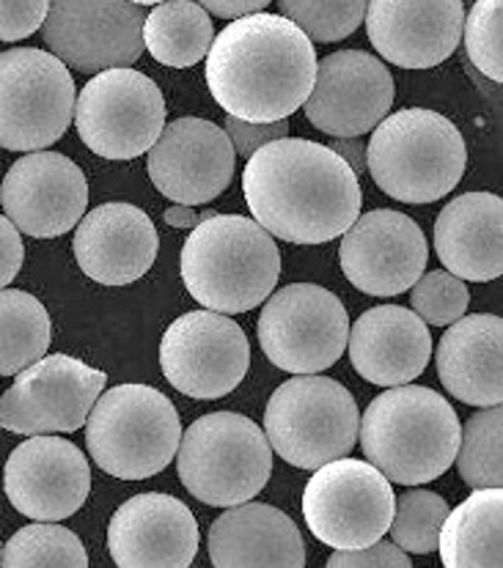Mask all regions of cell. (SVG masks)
Segmentation results:
<instances>
[{"label":"cell","mask_w":503,"mask_h":568,"mask_svg":"<svg viewBox=\"0 0 503 568\" xmlns=\"http://www.w3.org/2000/svg\"><path fill=\"white\" fill-rule=\"evenodd\" d=\"M242 195L253 220L292 245L339 240L361 214L358 173L331 146L305 138L270 141L248 156Z\"/></svg>","instance_id":"obj_1"},{"label":"cell","mask_w":503,"mask_h":568,"mask_svg":"<svg viewBox=\"0 0 503 568\" xmlns=\"http://www.w3.org/2000/svg\"><path fill=\"white\" fill-rule=\"evenodd\" d=\"M314 42L281 14L231 20L207 52V85L229 115L273 124L303 108L314 89Z\"/></svg>","instance_id":"obj_2"},{"label":"cell","mask_w":503,"mask_h":568,"mask_svg":"<svg viewBox=\"0 0 503 568\" xmlns=\"http://www.w3.org/2000/svg\"><path fill=\"white\" fill-rule=\"evenodd\" d=\"M179 272L195 303L231 316L253 311L275 292L281 253L275 236L253 217L207 214L184 242Z\"/></svg>","instance_id":"obj_3"},{"label":"cell","mask_w":503,"mask_h":568,"mask_svg":"<svg viewBox=\"0 0 503 568\" xmlns=\"http://www.w3.org/2000/svg\"><path fill=\"white\" fill-rule=\"evenodd\" d=\"M460 434V417L449 398L408 382L369 404L358 426V445L391 484L424 486L454 465Z\"/></svg>","instance_id":"obj_4"},{"label":"cell","mask_w":503,"mask_h":568,"mask_svg":"<svg viewBox=\"0 0 503 568\" xmlns=\"http://www.w3.org/2000/svg\"><path fill=\"white\" fill-rule=\"evenodd\" d=\"M467 165L462 132L446 115L404 108L372 130L366 168L374 184L402 204H435L460 184Z\"/></svg>","instance_id":"obj_5"},{"label":"cell","mask_w":503,"mask_h":568,"mask_svg":"<svg viewBox=\"0 0 503 568\" xmlns=\"http://www.w3.org/2000/svg\"><path fill=\"white\" fill-rule=\"evenodd\" d=\"M182 423L177 407L152 385H119L100 393L85 417V445L102 473L143 480L177 456Z\"/></svg>","instance_id":"obj_6"},{"label":"cell","mask_w":503,"mask_h":568,"mask_svg":"<svg viewBox=\"0 0 503 568\" xmlns=\"http://www.w3.org/2000/svg\"><path fill=\"white\" fill-rule=\"evenodd\" d=\"M177 473L195 500L231 508L253 500L273 473V448L264 428L237 413L199 417L182 432Z\"/></svg>","instance_id":"obj_7"},{"label":"cell","mask_w":503,"mask_h":568,"mask_svg":"<svg viewBox=\"0 0 503 568\" xmlns=\"http://www.w3.org/2000/svg\"><path fill=\"white\" fill-rule=\"evenodd\" d=\"M361 409L341 382L294 374L270 396L264 434L275 454L298 469H316L350 456L358 445Z\"/></svg>","instance_id":"obj_8"},{"label":"cell","mask_w":503,"mask_h":568,"mask_svg":"<svg viewBox=\"0 0 503 568\" xmlns=\"http://www.w3.org/2000/svg\"><path fill=\"white\" fill-rule=\"evenodd\" d=\"M74 80L53 52H0V146L39 152L67 135L74 115Z\"/></svg>","instance_id":"obj_9"},{"label":"cell","mask_w":503,"mask_h":568,"mask_svg":"<svg viewBox=\"0 0 503 568\" xmlns=\"http://www.w3.org/2000/svg\"><path fill=\"white\" fill-rule=\"evenodd\" d=\"M74 124L85 146L105 160H135L165 126V97L149 74L130 67L97 72L74 100Z\"/></svg>","instance_id":"obj_10"},{"label":"cell","mask_w":503,"mask_h":568,"mask_svg":"<svg viewBox=\"0 0 503 568\" xmlns=\"http://www.w3.org/2000/svg\"><path fill=\"white\" fill-rule=\"evenodd\" d=\"M256 333L275 368L286 374H322L346 352L350 316L328 288L289 283L264 300Z\"/></svg>","instance_id":"obj_11"},{"label":"cell","mask_w":503,"mask_h":568,"mask_svg":"<svg viewBox=\"0 0 503 568\" xmlns=\"http://www.w3.org/2000/svg\"><path fill=\"white\" fill-rule=\"evenodd\" d=\"M393 503L391 480L378 467L341 456L314 469L303 491V517L316 541L358 549L385 536Z\"/></svg>","instance_id":"obj_12"},{"label":"cell","mask_w":503,"mask_h":568,"mask_svg":"<svg viewBox=\"0 0 503 568\" xmlns=\"http://www.w3.org/2000/svg\"><path fill=\"white\" fill-rule=\"evenodd\" d=\"M160 368L179 393L199 402L229 396L251 368V344L240 324L218 311L173 318L160 341Z\"/></svg>","instance_id":"obj_13"},{"label":"cell","mask_w":503,"mask_h":568,"mask_svg":"<svg viewBox=\"0 0 503 568\" xmlns=\"http://www.w3.org/2000/svg\"><path fill=\"white\" fill-rule=\"evenodd\" d=\"M105 371L78 357H39L17 374L14 385L0 398V426L22 437L78 432L105 390Z\"/></svg>","instance_id":"obj_14"},{"label":"cell","mask_w":503,"mask_h":568,"mask_svg":"<svg viewBox=\"0 0 503 568\" xmlns=\"http://www.w3.org/2000/svg\"><path fill=\"white\" fill-rule=\"evenodd\" d=\"M143 20L130 0H50L42 37L58 61L97 74L143 55Z\"/></svg>","instance_id":"obj_15"},{"label":"cell","mask_w":503,"mask_h":568,"mask_svg":"<svg viewBox=\"0 0 503 568\" xmlns=\"http://www.w3.org/2000/svg\"><path fill=\"white\" fill-rule=\"evenodd\" d=\"M430 245L413 217L374 209L341 234L339 264L346 281L369 297H396L424 275Z\"/></svg>","instance_id":"obj_16"},{"label":"cell","mask_w":503,"mask_h":568,"mask_svg":"<svg viewBox=\"0 0 503 568\" xmlns=\"http://www.w3.org/2000/svg\"><path fill=\"white\" fill-rule=\"evenodd\" d=\"M396 85L380 58L339 50L316 61L314 89L303 102L305 119L333 138L369 135L391 113Z\"/></svg>","instance_id":"obj_17"},{"label":"cell","mask_w":503,"mask_h":568,"mask_svg":"<svg viewBox=\"0 0 503 568\" xmlns=\"http://www.w3.org/2000/svg\"><path fill=\"white\" fill-rule=\"evenodd\" d=\"M91 467L83 450L56 434H33L11 450L3 491L11 508L33 521H61L83 508Z\"/></svg>","instance_id":"obj_18"},{"label":"cell","mask_w":503,"mask_h":568,"mask_svg":"<svg viewBox=\"0 0 503 568\" xmlns=\"http://www.w3.org/2000/svg\"><path fill=\"white\" fill-rule=\"evenodd\" d=\"M0 204L20 234L53 240L72 231L85 214L89 182L67 154L28 152L3 176Z\"/></svg>","instance_id":"obj_19"},{"label":"cell","mask_w":503,"mask_h":568,"mask_svg":"<svg viewBox=\"0 0 503 568\" xmlns=\"http://www.w3.org/2000/svg\"><path fill=\"white\" fill-rule=\"evenodd\" d=\"M237 154L225 130L207 119H177L149 149V179L168 201L201 206L234 179Z\"/></svg>","instance_id":"obj_20"},{"label":"cell","mask_w":503,"mask_h":568,"mask_svg":"<svg viewBox=\"0 0 503 568\" xmlns=\"http://www.w3.org/2000/svg\"><path fill=\"white\" fill-rule=\"evenodd\" d=\"M108 549L121 568H184L199 552V521L179 497L135 495L113 514Z\"/></svg>","instance_id":"obj_21"},{"label":"cell","mask_w":503,"mask_h":568,"mask_svg":"<svg viewBox=\"0 0 503 568\" xmlns=\"http://www.w3.org/2000/svg\"><path fill=\"white\" fill-rule=\"evenodd\" d=\"M462 0H369L366 33L372 48L402 69H432L460 48Z\"/></svg>","instance_id":"obj_22"},{"label":"cell","mask_w":503,"mask_h":568,"mask_svg":"<svg viewBox=\"0 0 503 568\" xmlns=\"http://www.w3.org/2000/svg\"><path fill=\"white\" fill-rule=\"evenodd\" d=\"M72 247L83 275L102 286H127L152 270L160 242L143 209L102 204L80 217Z\"/></svg>","instance_id":"obj_23"},{"label":"cell","mask_w":503,"mask_h":568,"mask_svg":"<svg viewBox=\"0 0 503 568\" xmlns=\"http://www.w3.org/2000/svg\"><path fill=\"white\" fill-rule=\"evenodd\" d=\"M350 363L366 382L380 387L408 385L424 374L432 357L430 324L402 305L363 311L346 335Z\"/></svg>","instance_id":"obj_24"},{"label":"cell","mask_w":503,"mask_h":568,"mask_svg":"<svg viewBox=\"0 0 503 568\" xmlns=\"http://www.w3.org/2000/svg\"><path fill=\"white\" fill-rule=\"evenodd\" d=\"M210 560L218 568H303L305 544L298 525L268 503H240L212 521Z\"/></svg>","instance_id":"obj_25"},{"label":"cell","mask_w":503,"mask_h":568,"mask_svg":"<svg viewBox=\"0 0 503 568\" xmlns=\"http://www.w3.org/2000/svg\"><path fill=\"white\" fill-rule=\"evenodd\" d=\"M443 387L462 404L495 407L503 402V322L473 313L451 322L435 352Z\"/></svg>","instance_id":"obj_26"},{"label":"cell","mask_w":503,"mask_h":568,"mask_svg":"<svg viewBox=\"0 0 503 568\" xmlns=\"http://www.w3.org/2000/svg\"><path fill=\"white\" fill-rule=\"evenodd\" d=\"M441 264L462 281L487 283L503 275V199L465 193L449 201L435 220Z\"/></svg>","instance_id":"obj_27"},{"label":"cell","mask_w":503,"mask_h":568,"mask_svg":"<svg viewBox=\"0 0 503 568\" xmlns=\"http://www.w3.org/2000/svg\"><path fill=\"white\" fill-rule=\"evenodd\" d=\"M437 552L446 568L503 566V491L476 489L451 511L441 527Z\"/></svg>","instance_id":"obj_28"},{"label":"cell","mask_w":503,"mask_h":568,"mask_svg":"<svg viewBox=\"0 0 503 568\" xmlns=\"http://www.w3.org/2000/svg\"><path fill=\"white\" fill-rule=\"evenodd\" d=\"M212 39L215 26L195 0H165L143 20V50L163 67H195L207 58Z\"/></svg>","instance_id":"obj_29"},{"label":"cell","mask_w":503,"mask_h":568,"mask_svg":"<svg viewBox=\"0 0 503 568\" xmlns=\"http://www.w3.org/2000/svg\"><path fill=\"white\" fill-rule=\"evenodd\" d=\"M53 324L33 294L0 288V376H17L48 355Z\"/></svg>","instance_id":"obj_30"},{"label":"cell","mask_w":503,"mask_h":568,"mask_svg":"<svg viewBox=\"0 0 503 568\" xmlns=\"http://www.w3.org/2000/svg\"><path fill=\"white\" fill-rule=\"evenodd\" d=\"M454 465L460 478L473 489H490L503 484V409L482 407L462 426Z\"/></svg>","instance_id":"obj_31"},{"label":"cell","mask_w":503,"mask_h":568,"mask_svg":"<svg viewBox=\"0 0 503 568\" xmlns=\"http://www.w3.org/2000/svg\"><path fill=\"white\" fill-rule=\"evenodd\" d=\"M0 566L6 568H85L83 541L69 527L56 521H33L6 541L0 552Z\"/></svg>","instance_id":"obj_32"},{"label":"cell","mask_w":503,"mask_h":568,"mask_svg":"<svg viewBox=\"0 0 503 568\" xmlns=\"http://www.w3.org/2000/svg\"><path fill=\"white\" fill-rule=\"evenodd\" d=\"M449 517V503L437 491L408 489L393 503L391 536L396 547L413 555L437 552L441 527Z\"/></svg>","instance_id":"obj_33"},{"label":"cell","mask_w":503,"mask_h":568,"mask_svg":"<svg viewBox=\"0 0 503 568\" xmlns=\"http://www.w3.org/2000/svg\"><path fill=\"white\" fill-rule=\"evenodd\" d=\"M369 0H279L281 17L311 42H341L363 26Z\"/></svg>","instance_id":"obj_34"},{"label":"cell","mask_w":503,"mask_h":568,"mask_svg":"<svg viewBox=\"0 0 503 568\" xmlns=\"http://www.w3.org/2000/svg\"><path fill=\"white\" fill-rule=\"evenodd\" d=\"M465 50L484 78L503 80V0H476L462 22Z\"/></svg>","instance_id":"obj_35"},{"label":"cell","mask_w":503,"mask_h":568,"mask_svg":"<svg viewBox=\"0 0 503 568\" xmlns=\"http://www.w3.org/2000/svg\"><path fill=\"white\" fill-rule=\"evenodd\" d=\"M467 305H471V292L465 281L451 275L449 270L426 272L410 286V308L432 327H449L451 322L465 316Z\"/></svg>","instance_id":"obj_36"},{"label":"cell","mask_w":503,"mask_h":568,"mask_svg":"<svg viewBox=\"0 0 503 568\" xmlns=\"http://www.w3.org/2000/svg\"><path fill=\"white\" fill-rule=\"evenodd\" d=\"M50 0H0V42L33 37L48 17Z\"/></svg>","instance_id":"obj_37"},{"label":"cell","mask_w":503,"mask_h":568,"mask_svg":"<svg viewBox=\"0 0 503 568\" xmlns=\"http://www.w3.org/2000/svg\"><path fill=\"white\" fill-rule=\"evenodd\" d=\"M331 568H410V555L393 541L378 538L358 549H335L328 560Z\"/></svg>","instance_id":"obj_38"},{"label":"cell","mask_w":503,"mask_h":568,"mask_svg":"<svg viewBox=\"0 0 503 568\" xmlns=\"http://www.w3.org/2000/svg\"><path fill=\"white\" fill-rule=\"evenodd\" d=\"M225 135H229L234 154L251 156L256 149H262L264 143L281 141L289 135V119L273 121V124H253V121L234 119V115H225Z\"/></svg>","instance_id":"obj_39"},{"label":"cell","mask_w":503,"mask_h":568,"mask_svg":"<svg viewBox=\"0 0 503 568\" xmlns=\"http://www.w3.org/2000/svg\"><path fill=\"white\" fill-rule=\"evenodd\" d=\"M22 258H26V247H22L20 231L6 214H0V288H6L20 275Z\"/></svg>","instance_id":"obj_40"},{"label":"cell","mask_w":503,"mask_h":568,"mask_svg":"<svg viewBox=\"0 0 503 568\" xmlns=\"http://www.w3.org/2000/svg\"><path fill=\"white\" fill-rule=\"evenodd\" d=\"M207 14H215L221 20H240V17L259 14L268 9L273 0H195Z\"/></svg>","instance_id":"obj_41"},{"label":"cell","mask_w":503,"mask_h":568,"mask_svg":"<svg viewBox=\"0 0 503 568\" xmlns=\"http://www.w3.org/2000/svg\"><path fill=\"white\" fill-rule=\"evenodd\" d=\"M331 149L352 168V171L363 173V168H366V146H363V138H335Z\"/></svg>","instance_id":"obj_42"},{"label":"cell","mask_w":503,"mask_h":568,"mask_svg":"<svg viewBox=\"0 0 503 568\" xmlns=\"http://www.w3.org/2000/svg\"><path fill=\"white\" fill-rule=\"evenodd\" d=\"M163 220L171 229H193V225L199 223V214L184 204H173L171 209H165Z\"/></svg>","instance_id":"obj_43"},{"label":"cell","mask_w":503,"mask_h":568,"mask_svg":"<svg viewBox=\"0 0 503 568\" xmlns=\"http://www.w3.org/2000/svg\"><path fill=\"white\" fill-rule=\"evenodd\" d=\"M130 3H135V6H158V3H165V0H130Z\"/></svg>","instance_id":"obj_44"},{"label":"cell","mask_w":503,"mask_h":568,"mask_svg":"<svg viewBox=\"0 0 503 568\" xmlns=\"http://www.w3.org/2000/svg\"><path fill=\"white\" fill-rule=\"evenodd\" d=\"M0 552H3V544H0Z\"/></svg>","instance_id":"obj_45"}]
</instances>
